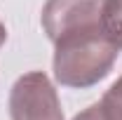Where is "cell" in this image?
Returning a JSON list of instances; mask_svg holds the SVG:
<instances>
[{
  "instance_id": "1",
  "label": "cell",
  "mask_w": 122,
  "mask_h": 120,
  "mask_svg": "<svg viewBox=\"0 0 122 120\" xmlns=\"http://www.w3.org/2000/svg\"><path fill=\"white\" fill-rule=\"evenodd\" d=\"M117 54L103 31L63 35L54 43V78L63 87H92L110 73Z\"/></svg>"
},
{
  "instance_id": "2",
  "label": "cell",
  "mask_w": 122,
  "mask_h": 120,
  "mask_svg": "<svg viewBox=\"0 0 122 120\" xmlns=\"http://www.w3.org/2000/svg\"><path fill=\"white\" fill-rule=\"evenodd\" d=\"M12 120H63L59 94L42 71H30L16 78L10 90Z\"/></svg>"
},
{
  "instance_id": "3",
  "label": "cell",
  "mask_w": 122,
  "mask_h": 120,
  "mask_svg": "<svg viewBox=\"0 0 122 120\" xmlns=\"http://www.w3.org/2000/svg\"><path fill=\"white\" fill-rule=\"evenodd\" d=\"M106 0H47L42 7V28L52 43L63 35L103 31Z\"/></svg>"
},
{
  "instance_id": "4",
  "label": "cell",
  "mask_w": 122,
  "mask_h": 120,
  "mask_svg": "<svg viewBox=\"0 0 122 120\" xmlns=\"http://www.w3.org/2000/svg\"><path fill=\"white\" fill-rule=\"evenodd\" d=\"M103 33L108 35V40L117 49H122V0H106Z\"/></svg>"
},
{
  "instance_id": "5",
  "label": "cell",
  "mask_w": 122,
  "mask_h": 120,
  "mask_svg": "<svg viewBox=\"0 0 122 120\" xmlns=\"http://www.w3.org/2000/svg\"><path fill=\"white\" fill-rule=\"evenodd\" d=\"M101 106L110 120H122V75L110 85L101 99Z\"/></svg>"
},
{
  "instance_id": "6",
  "label": "cell",
  "mask_w": 122,
  "mask_h": 120,
  "mask_svg": "<svg viewBox=\"0 0 122 120\" xmlns=\"http://www.w3.org/2000/svg\"><path fill=\"white\" fill-rule=\"evenodd\" d=\"M73 120H110V118H108V113L103 111V106L99 101V104H92V106H87L85 111H80Z\"/></svg>"
},
{
  "instance_id": "7",
  "label": "cell",
  "mask_w": 122,
  "mask_h": 120,
  "mask_svg": "<svg viewBox=\"0 0 122 120\" xmlns=\"http://www.w3.org/2000/svg\"><path fill=\"white\" fill-rule=\"evenodd\" d=\"M5 40H7V28H5V24L0 21V47L5 45Z\"/></svg>"
}]
</instances>
